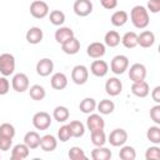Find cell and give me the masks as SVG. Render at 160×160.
<instances>
[{
    "instance_id": "6da1fadb",
    "label": "cell",
    "mask_w": 160,
    "mask_h": 160,
    "mask_svg": "<svg viewBox=\"0 0 160 160\" xmlns=\"http://www.w3.org/2000/svg\"><path fill=\"white\" fill-rule=\"evenodd\" d=\"M130 19H131L132 25L136 29H145L149 25V22H150L149 11L142 5H136V6H134L131 9V11H130Z\"/></svg>"
},
{
    "instance_id": "7a4b0ae2",
    "label": "cell",
    "mask_w": 160,
    "mask_h": 160,
    "mask_svg": "<svg viewBox=\"0 0 160 160\" xmlns=\"http://www.w3.org/2000/svg\"><path fill=\"white\" fill-rule=\"evenodd\" d=\"M15 70V58L10 52L0 55V74L2 76H10Z\"/></svg>"
},
{
    "instance_id": "3957f363",
    "label": "cell",
    "mask_w": 160,
    "mask_h": 160,
    "mask_svg": "<svg viewBox=\"0 0 160 160\" xmlns=\"http://www.w3.org/2000/svg\"><path fill=\"white\" fill-rule=\"evenodd\" d=\"M129 69V59L125 55H116L110 62V70L115 75H121Z\"/></svg>"
},
{
    "instance_id": "277c9868",
    "label": "cell",
    "mask_w": 160,
    "mask_h": 160,
    "mask_svg": "<svg viewBox=\"0 0 160 160\" xmlns=\"http://www.w3.org/2000/svg\"><path fill=\"white\" fill-rule=\"evenodd\" d=\"M30 14L35 19H44L49 15V5L42 0H34L30 4Z\"/></svg>"
},
{
    "instance_id": "5b68a950",
    "label": "cell",
    "mask_w": 160,
    "mask_h": 160,
    "mask_svg": "<svg viewBox=\"0 0 160 160\" xmlns=\"http://www.w3.org/2000/svg\"><path fill=\"white\" fill-rule=\"evenodd\" d=\"M32 125L38 130H46L51 125V116L46 111H39L32 116Z\"/></svg>"
},
{
    "instance_id": "8992f818",
    "label": "cell",
    "mask_w": 160,
    "mask_h": 160,
    "mask_svg": "<svg viewBox=\"0 0 160 160\" xmlns=\"http://www.w3.org/2000/svg\"><path fill=\"white\" fill-rule=\"evenodd\" d=\"M89 79V70L85 65H76L71 70V80L76 85H84Z\"/></svg>"
},
{
    "instance_id": "52a82bcc",
    "label": "cell",
    "mask_w": 160,
    "mask_h": 160,
    "mask_svg": "<svg viewBox=\"0 0 160 160\" xmlns=\"http://www.w3.org/2000/svg\"><path fill=\"white\" fill-rule=\"evenodd\" d=\"M11 86L16 92H24L29 90V78L24 72H18L12 76Z\"/></svg>"
},
{
    "instance_id": "ba28073f",
    "label": "cell",
    "mask_w": 160,
    "mask_h": 160,
    "mask_svg": "<svg viewBox=\"0 0 160 160\" xmlns=\"http://www.w3.org/2000/svg\"><path fill=\"white\" fill-rule=\"evenodd\" d=\"M146 78V68L144 64L140 62H135L130 66L129 69V79L132 82H138V81H142Z\"/></svg>"
},
{
    "instance_id": "9c48e42d",
    "label": "cell",
    "mask_w": 160,
    "mask_h": 160,
    "mask_svg": "<svg viewBox=\"0 0 160 160\" xmlns=\"http://www.w3.org/2000/svg\"><path fill=\"white\" fill-rule=\"evenodd\" d=\"M110 145L115 146V148H119V146H122L126 141H128V132L124 130V129H114L110 135H109V140Z\"/></svg>"
},
{
    "instance_id": "30bf717a",
    "label": "cell",
    "mask_w": 160,
    "mask_h": 160,
    "mask_svg": "<svg viewBox=\"0 0 160 160\" xmlns=\"http://www.w3.org/2000/svg\"><path fill=\"white\" fill-rule=\"evenodd\" d=\"M72 9L78 16L85 18V16L90 15L92 11V2L90 0H76L74 2Z\"/></svg>"
},
{
    "instance_id": "8fae6325",
    "label": "cell",
    "mask_w": 160,
    "mask_h": 160,
    "mask_svg": "<svg viewBox=\"0 0 160 160\" xmlns=\"http://www.w3.org/2000/svg\"><path fill=\"white\" fill-rule=\"evenodd\" d=\"M105 52H106V46L104 42H100V41H94L86 48L88 56L92 59H100L105 55Z\"/></svg>"
},
{
    "instance_id": "7c38bea8",
    "label": "cell",
    "mask_w": 160,
    "mask_h": 160,
    "mask_svg": "<svg viewBox=\"0 0 160 160\" xmlns=\"http://www.w3.org/2000/svg\"><path fill=\"white\" fill-rule=\"evenodd\" d=\"M54 70V61L49 58H44V59H40L36 64V72L38 75L45 78V76H49Z\"/></svg>"
},
{
    "instance_id": "4fadbf2b",
    "label": "cell",
    "mask_w": 160,
    "mask_h": 160,
    "mask_svg": "<svg viewBox=\"0 0 160 160\" xmlns=\"http://www.w3.org/2000/svg\"><path fill=\"white\" fill-rule=\"evenodd\" d=\"M86 126L90 130V132L95 131V130H102L105 128V121L100 114L91 112V114H89V116L86 119Z\"/></svg>"
},
{
    "instance_id": "5bb4252c",
    "label": "cell",
    "mask_w": 160,
    "mask_h": 160,
    "mask_svg": "<svg viewBox=\"0 0 160 160\" xmlns=\"http://www.w3.org/2000/svg\"><path fill=\"white\" fill-rule=\"evenodd\" d=\"M105 91L110 96H118L122 91V82L118 78H110L105 82Z\"/></svg>"
},
{
    "instance_id": "9a60e30c",
    "label": "cell",
    "mask_w": 160,
    "mask_h": 160,
    "mask_svg": "<svg viewBox=\"0 0 160 160\" xmlns=\"http://www.w3.org/2000/svg\"><path fill=\"white\" fill-rule=\"evenodd\" d=\"M90 71L96 78H104L109 71V65L104 60H94L90 65Z\"/></svg>"
},
{
    "instance_id": "2e32d148",
    "label": "cell",
    "mask_w": 160,
    "mask_h": 160,
    "mask_svg": "<svg viewBox=\"0 0 160 160\" xmlns=\"http://www.w3.org/2000/svg\"><path fill=\"white\" fill-rule=\"evenodd\" d=\"M155 44V34L150 30H144L138 35V45L141 48H151Z\"/></svg>"
},
{
    "instance_id": "e0dca14e",
    "label": "cell",
    "mask_w": 160,
    "mask_h": 160,
    "mask_svg": "<svg viewBox=\"0 0 160 160\" xmlns=\"http://www.w3.org/2000/svg\"><path fill=\"white\" fill-rule=\"evenodd\" d=\"M25 38H26V41H28L29 44L36 45V44L41 42V40H42V38H44V32H42V30H41L40 28L32 26V28H30V29L26 31Z\"/></svg>"
},
{
    "instance_id": "ac0fdd59",
    "label": "cell",
    "mask_w": 160,
    "mask_h": 160,
    "mask_svg": "<svg viewBox=\"0 0 160 160\" xmlns=\"http://www.w3.org/2000/svg\"><path fill=\"white\" fill-rule=\"evenodd\" d=\"M61 50L68 55H75L80 50V41L74 36L61 44Z\"/></svg>"
},
{
    "instance_id": "d6986e66",
    "label": "cell",
    "mask_w": 160,
    "mask_h": 160,
    "mask_svg": "<svg viewBox=\"0 0 160 160\" xmlns=\"http://www.w3.org/2000/svg\"><path fill=\"white\" fill-rule=\"evenodd\" d=\"M131 92L138 96V98H146L150 92V88L149 84L142 80V81H138V82H132L131 85Z\"/></svg>"
},
{
    "instance_id": "ffe728a7",
    "label": "cell",
    "mask_w": 160,
    "mask_h": 160,
    "mask_svg": "<svg viewBox=\"0 0 160 160\" xmlns=\"http://www.w3.org/2000/svg\"><path fill=\"white\" fill-rule=\"evenodd\" d=\"M58 146V140L54 135L51 134H46L44 136H41V140H40V148L46 151V152H51L56 149Z\"/></svg>"
},
{
    "instance_id": "44dd1931",
    "label": "cell",
    "mask_w": 160,
    "mask_h": 160,
    "mask_svg": "<svg viewBox=\"0 0 160 160\" xmlns=\"http://www.w3.org/2000/svg\"><path fill=\"white\" fill-rule=\"evenodd\" d=\"M51 88L55 90H62L68 86V78L64 72H55L50 79Z\"/></svg>"
},
{
    "instance_id": "7402d4cb",
    "label": "cell",
    "mask_w": 160,
    "mask_h": 160,
    "mask_svg": "<svg viewBox=\"0 0 160 160\" xmlns=\"http://www.w3.org/2000/svg\"><path fill=\"white\" fill-rule=\"evenodd\" d=\"M30 149L26 144H18L11 149V159L12 160H24L29 156Z\"/></svg>"
},
{
    "instance_id": "603a6c76",
    "label": "cell",
    "mask_w": 160,
    "mask_h": 160,
    "mask_svg": "<svg viewBox=\"0 0 160 160\" xmlns=\"http://www.w3.org/2000/svg\"><path fill=\"white\" fill-rule=\"evenodd\" d=\"M74 36H75V34H74L72 29H70V28H68V26H60V28L55 31V40H56V42H59L60 45H61L62 42H65L66 40L74 38Z\"/></svg>"
},
{
    "instance_id": "cb8c5ba5",
    "label": "cell",
    "mask_w": 160,
    "mask_h": 160,
    "mask_svg": "<svg viewBox=\"0 0 160 160\" xmlns=\"http://www.w3.org/2000/svg\"><path fill=\"white\" fill-rule=\"evenodd\" d=\"M40 135L36 131H28L24 136V144H26V146L31 150L38 149L40 146Z\"/></svg>"
},
{
    "instance_id": "d4e9b609",
    "label": "cell",
    "mask_w": 160,
    "mask_h": 160,
    "mask_svg": "<svg viewBox=\"0 0 160 160\" xmlns=\"http://www.w3.org/2000/svg\"><path fill=\"white\" fill-rule=\"evenodd\" d=\"M111 151L110 149L105 148L104 145L102 146H96L95 149L91 150L90 152V156L94 159V160H109L111 158Z\"/></svg>"
},
{
    "instance_id": "484cf974",
    "label": "cell",
    "mask_w": 160,
    "mask_h": 160,
    "mask_svg": "<svg viewBox=\"0 0 160 160\" xmlns=\"http://www.w3.org/2000/svg\"><path fill=\"white\" fill-rule=\"evenodd\" d=\"M128 20H129V15H128V12L124 11V10H118V11H115V12L111 15V18H110L111 24H112L114 26H116V28L124 26V25L128 22Z\"/></svg>"
},
{
    "instance_id": "4316f807",
    "label": "cell",
    "mask_w": 160,
    "mask_h": 160,
    "mask_svg": "<svg viewBox=\"0 0 160 160\" xmlns=\"http://www.w3.org/2000/svg\"><path fill=\"white\" fill-rule=\"evenodd\" d=\"M120 34L115 30H109L105 36H104V44L105 46H109V48H116L119 44H120Z\"/></svg>"
},
{
    "instance_id": "83f0119b",
    "label": "cell",
    "mask_w": 160,
    "mask_h": 160,
    "mask_svg": "<svg viewBox=\"0 0 160 160\" xmlns=\"http://www.w3.org/2000/svg\"><path fill=\"white\" fill-rule=\"evenodd\" d=\"M120 41L126 49H134L135 46H138V34L135 31H128L124 34Z\"/></svg>"
},
{
    "instance_id": "f1b7e54d",
    "label": "cell",
    "mask_w": 160,
    "mask_h": 160,
    "mask_svg": "<svg viewBox=\"0 0 160 160\" xmlns=\"http://www.w3.org/2000/svg\"><path fill=\"white\" fill-rule=\"evenodd\" d=\"M70 116V111L66 106H62V105H59L54 109L52 111V118L58 121V122H65Z\"/></svg>"
},
{
    "instance_id": "f546056e",
    "label": "cell",
    "mask_w": 160,
    "mask_h": 160,
    "mask_svg": "<svg viewBox=\"0 0 160 160\" xmlns=\"http://www.w3.org/2000/svg\"><path fill=\"white\" fill-rule=\"evenodd\" d=\"M79 109L84 114H91L96 109V100L94 98H85L80 101Z\"/></svg>"
},
{
    "instance_id": "4dcf8cb0",
    "label": "cell",
    "mask_w": 160,
    "mask_h": 160,
    "mask_svg": "<svg viewBox=\"0 0 160 160\" xmlns=\"http://www.w3.org/2000/svg\"><path fill=\"white\" fill-rule=\"evenodd\" d=\"M96 109L101 115H109L115 110V104L109 99H102L99 104H96Z\"/></svg>"
},
{
    "instance_id": "1f68e13d",
    "label": "cell",
    "mask_w": 160,
    "mask_h": 160,
    "mask_svg": "<svg viewBox=\"0 0 160 160\" xmlns=\"http://www.w3.org/2000/svg\"><path fill=\"white\" fill-rule=\"evenodd\" d=\"M29 95H30V98H31L32 100H35V101H41V100H44V98L46 96V91H45V89H44L41 85L35 84V85L30 86V89H29Z\"/></svg>"
},
{
    "instance_id": "d6a6232c",
    "label": "cell",
    "mask_w": 160,
    "mask_h": 160,
    "mask_svg": "<svg viewBox=\"0 0 160 160\" xmlns=\"http://www.w3.org/2000/svg\"><path fill=\"white\" fill-rule=\"evenodd\" d=\"M69 128H70V130H71L72 138H81V136L85 134V125H84L81 121H79V120L70 121Z\"/></svg>"
},
{
    "instance_id": "836d02e7",
    "label": "cell",
    "mask_w": 160,
    "mask_h": 160,
    "mask_svg": "<svg viewBox=\"0 0 160 160\" xmlns=\"http://www.w3.org/2000/svg\"><path fill=\"white\" fill-rule=\"evenodd\" d=\"M119 158L121 160H135L136 158V151L132 146L130 145H122L120 151H119Z\"/></svg>"
},
{
    "instance_id": "e575fe53",
    "label": "cell",
    "mask_w": 160,
    "mask_h": 160,
    "mask_svg": "<svg viewBox=\"0 0 160 160\" xmlns=\"http://www.w3.org/2000/svg\"><path fill=\"white\" fill-rule=\"evenodd\" d=\"M49 20L55 26H61L65 22V14L61 10H52L49 14Z\"/></svg>"
},
{
    "instance_id": "d590c367",
    "label": "cell",
    "mask_w": 160,
    "mask_h": 160,
    "mask_svg": "<svg viewBox=\"0 0 160 160\" xmlns=\"http://www.w3.org/2000/svg\"><path fill=\"white\" fill-rule=\"evenodd\" d=\"M146 138L150 142L158 145L160 144V128L158 125H154V126H150L146 131Z\"/></svg>"
},
{
    "instance_id": "8d00e7d4",
    "label": "cell",
    "mask_w": 160,
    "mask_h": 160,
    "mask_svg": "<svg viewBox=\"0 0 160 160\" xmlns=\"http://www.w3.org/2000/svg\"><path fill=\"white\" fill-rule=\"evenodd\" d=\"M91 142L95 146H102V145H105V142H106V135L104 132V129L102 130L91 131Z\"/></svg>"
},
{
    "instance_id": "74e56055",
    "label": "cell",
    "mask_w": 160,
    "mask_h": 160,
    "mask_svg": "<svg viewBox=\"0 0 160 160\" xmlns=\"http://www.w3.org/2000/svg\"><path fill=\"white\" fill-rule=\"evenodd\" d=\"M68 155H69V158L71 160H86V158H88L85 155L84 150L80 146H72V148H70Z\"/></svg>"
},
{
    "instance_id": "f35d334b",
    "label": "cell",
    "mask_w": 160,
    "mask_h": 160,
    "mask_svg": "<svg viewBox=\"0 0 160 160\" xmlns=\"http://www.w3.org/2000/svg\"><path fill=\"white\" fill-rule=\"evenodd\" d=\"M58 138H59V140H60L61 142H66L68 140H70V138H72L71 130H70V128H69V124L60 126V129L58 130Z\"/></svg>"
},
{
    "instance_id": "ab89813d",
    "label": "cell",
    "mask_w": 160,
    "mask_h": 160,
    "mask_svg": "<svg viewBox=\"0 0 160 160\" xmlns=\"http://www.w3.org/2000/svg\"><path fill=\"white\" fill-rule=\"evenodd\" d=\"M0 135L6 138H14L15 136V128L10 122H4L0 125Z\"/></svg>"
},
{
    "instance_id": "60d3db41",
    "label": "cell",
    "mask_w": 160,
    "mask_h": 160,
    "mask_svg": "<svg viewBox=\"0 0 160 160\" xmlns=\"http://www.w3.org/2000/svg\"><path fill=\"white\" fill-rule=\"evenodd\" d=\"M145 159L146 160H159L160 159V148L156 145L148 148L146 152H145Z\"/></svg>"
},
{
    "instance_id": "b9f144b4",
    "label": "cell",
    "mask_w": 160,
    "mask_h": 160,
    "mask_svg": "<svg viewBox=\"0 0 160 160\" xmlns=\"http://www.w3.org/2000/svg\"><path fill=\"white\" fill-rule=\"evenodd\" d=\"M150 118L156 125L160 124V104H156L150 109Z\"/></svg>"
},
{
    "instance_id": "7bdbcfd3",
    "label": "cell",
    "mask_w": 160,
    "mask_h": 160,
    "mask_svg": "<svg viewBox=\"0 0 160 160\" xmlns=\"http://www.w3.org/2000/svg\"><path fill=\"white\" fill-rule=\"evenodd\" d=\"M11 146H12V139L0 135V150L8 151V150L11 149Z\"/></svg>"
},
{
    "instance_id": "ee69618b",
    "label": "cell",
    "mask_w": 160,
    "mask_h": 160,
    "mask_svg": "<svg viewBox=\"0 0 160 160\" xmlns=\"http://www.w3.org/2000/svg\"><path fill=\"white\" fill-rule=\"evenodd\" d=\"M10 90V82L6 76H0V95H6Z\"/></svg>"
},
{
    "instance_id": "f6af8a7d",
    "label": "cell",
    "mask_w": 160,
    "mask_h": 160,
    "mask_svg": "<svg viewBox=\"0 0 160 160\" xmlns=\"http://www.w3.org/2000/svg\"><path fill=\"white\" fill-rule=\"evenodd\" d=\"M146 10L152 14H158L160 11V0H149Z\"/></svg>"
},
{
    "instance_id": "bcb514c9",
    "label": "cell",
    "mask_w": 160,
    "mask_h": 160,
    "mask_svg": "<svg viewBox=\"0 0 160 160\" xmlns=\"http://www.w3.org/2000/svg\"><path fill=\"white\" fill-rule=\"evenodd\" d=\"M101 6L106 10H112L118 6V0H100Z\"/></svg>"
},
{
    "instance_id": "7dc6e473",
    "label": "cell",
    "mask_w": 160,
    "mask_h": 160,
    "mask_svg": "<svg viewBox=\"0 0 160 160\" xmlns=\"http://www.w3.org/2000/svg\"><path fill=\"white\" fill-rule=\"evenodd\" d=\"M151 98L156 104H160V86H155L151 91Z\"/></svg>"
},
{
    "instance_id": "c3c4849f",
    "label": "cell",
    "mask_w": 160,
    "mask_h": 160,
    "mask_svg": "<svg viewBox=\"0 0 160 160\" xmlns=\"http://www.w3.org/2000/svg\"><path fill=\"white\" fill-rule=\"evenodd\" d=\"M0 158H1V156H0Z\"/></svg>"
}]
</instances>
